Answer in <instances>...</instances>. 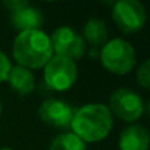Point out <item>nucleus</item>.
Wrapping results in <instances>:
<instances>
[{
	"mask_svg": "<svg viewBox=\"0 0 150 150\" xmlns=\"http://www.w3.org/2000/svg\"><path fill=\"white\" fill-rule=\"evenodd\" d=\"M83 38L86 44H91L94 47H102L109 40V30L106 27V22L100 18H90L84 24L83 28Z\"/></svg>",
	"mask_w": 150,
	"mask_h": 150,
	"instance_id": "nucleus-12",
	"label": "nucleus"
},
{
	"mask_svg": "<svg viewBox=\"0 0 150 150\" xmlns=\"http://www.w3.org/2000/svg\"><path fill=\"white\" fill-rule=\"evenodd\" d=\"M150 134L149 129L141 124L127 125L118 137L119 150H149Z\"/></svg>",
	"mask_w": 150,
	"mask_h": 150,
	"instance_id": "nucleus-10",
	"label": "nucleus"
},
{
	"mask_svg": "<svg viewBox=\"0 0 150 150\" xmlns=\"http://www.w3.org/2000/svg\"><path fill=\"white\" fill-rule=\"evenodd\" d=\"M43 78L49 88L53 91H68L78 80V66L77 62L54 56L43 68Z\"/></svg>",
	"mask_w": 150,
	"mask_h": 150,
	"instance_id": "nucleus-5",
	"label": "nucleus"
},
{
	"mask_svg": "<svg viewBox=\"0 0 150 150\" xmlns=\"http://www.w3.org/2000/svg\"><path fill=\"white\" fill-rule=\"evenodd\" d=\"M102 66L113 75H128L137 68V52L134 46L121 37L109 38L100 49Z\"/></svg>",
	"mask_w": 150,
	"mask_h": 150,
	"instance_id": "nucleus-3",
	"label": "nucleus"
},
{
	"mask_svg": "<svg viewBox=\"0 0 150 150\" xmlns=\"http://www.w3.org/2000/svg\"><path fill=\"white\" fill-rule=\"evenodd\" d=\"M112 21L124 34L140 33L147 22V13L138 0H118L112 8Z\"/></svg>",
	"mask_w": 150,
	"mask_h": 150,
	"instance_id": "nucleus-6",
	"label": "nucleus"
},
{
	"mask_svg": "<svg viewBox=\"0 0 150 150\" xmlns=\"http://www.w3.org/2000/svg\"><path fill=\"white\" fill-rule=\"evenodd\" d=\"M108 108L113 118H118L127 124H137V121L146 112V103L143 97L137 91L125 87L112 91Z\"/></svg>",
	"mask_w": 150,
	"mask_h": 150,
	"instance_id": "nucleus-4",
	"label": "nucleus"
},
{
	"mask_svg": "<svg viewBox=\"0 0 150 150\" xmlns=\"http://www.w3.org/2000/svg\"><path fill=\"white\" fill-rule=\"evenodd\" d=\"M74 110L75 109L68 102L56 97H47L38 106V118L49 127L68 128L71 125Z\"/></svg>",
	"mask_w": 150,
	"mask_h": 150,
	"instance_id": "nucleus-8",
	"label": "nucleus"
},
{
	"mask_svg": "<svg viewBox=\"0 0 150 150\" xmlns=\"http://www.w3.org/2000/svg\"><path fill=\"white\" fill-rule=\"evenodd\" d=\"M11 69H12V62H11V59L8 57V54H6L3 50H0V84L6 83Z\"/></svg>",
	"mask_w": 150,
	"mask_h": 150,
	"instance_id": "nucleus-15",
	"label": "nucleus"
},
{
	"mask_svg": "<svg viewBox=\"0 0 150 150\" xmlns=\"http://www.w3.org/2000/svg\"><path fill=\"white\" fill-rule=\"evenodd\" d=\"M113 122L115 118L112 116L108 105L93 102L74 110L69 128L71 132L86 144H94L109 137L113 129Z\"/></svg>",
	"mask_w": 150,
	"mask_h": 150,
	"instance_id": "nucleus-1",
	"label": "nucleus"
},
{
	"mask_svg": "<svg viewBox=\"0 0 150 150\" xmlns=\"http://www.w3.org/2000/svg\"><path fill=\"white\" fill-rule=\"evenodd\" d=\"M49 37L54 56L77 62L87 52V44L83 35L71 27L66 25L57 27L56 30H53V33Z\"/></svg>",
	"mask_w": 150,
	"mask_h": 150,
	"instance_id": "nucleus-7",
	"label": "nucleus"
},
{
	"mask_svg": "<svg viewBox=\"0 0 150 150\" xmlns=\"http://www.w3.org/2000/svg\"><path fill=\"white\" fill-rule=\"evenodd\" d=\"M9 21L11 25L18 33H24V31L41 30L44 24V15L38 8L33 6L25 0L19 8L9 12Z\"/></svg>",
	"mask_w": 150,
	"mask_h": 150,
	"instance_id": "nucleus-9",
	"label": "nucleus"
},
{
	"mask_svg": "<svg viewBox=\"0 0 150 150\" xmlns=\"http://www.w3.org/2000/svg\"><path fill=\"white\" fill-rule=\"evenodd\" d=\"M12 57L16 65L30 71L43 69L53 57L49 34L43 30L18 33L12 43Z\"/></svg>",
	"mask_w": 150,
	"mask_h": 150,
	"instance_id": "nucleus-2",
	"label": "nucleus"
},
{
	"mask_svg": "<svg viewBox=\"0 0 150 150\" xmlns=\"http://www.w3.org/2000/svg\"><path fill=\"white\" fill-rule=\"evenodd\" d=\"M49 150H87V144L71 131L60 132L50 141Z\"/></svg>",
	"mask_w": 150,
	"mask_h": 150,
	"instance_id": "nucleus-13",
	"label": "nucleus"
},
{
	"mask_svg": "<svg viewBox=\"0 0 150 150\" xmlns=\"http://www.w3.org/2000/svg\"><path fill=\"white\" fill-rule=\"evenodd\" d=\"M135 80L140 87L144 90L150 88V60L144 59L137 68H135Z\"/></svg>",
	"mask_w": 150,
	"mask_h": 150,
	"instance_id": "nucleus-14",
	"label": "nucleus"
},
{
	"mask_svg": "<svg viewBox=\"0 0 150 150\" xmlns=\"http://www.w3.org/2000/svg\"><path fill=\"white\" fill-rule=\"evenodd\" d=\"M0 150H13V149H11V147H0Z\"/></svg>",
	"mask_w": 150,
	"mask_h": 150,
	"instance_id": "nucleus-17",
	"label": "nucleus"
},
{
	"mask_svg": "<svg viewBox=\"0 0 150 150\" xmlns=\"http://www.w3.org/2000/svg\"><path fill=\"white\" fill-rule=\"evenodd\" d=\"M2 112H3V105H2V102H0V116H2Z\"/></svg>",
	"mask_w": 150,
	"mask_h": 150,
	"instance_id": "nucleus-16",
	"label": "nucleus"
},
{
	"mask_svg": "<svg viewBox=\"0 0 150 150\" xmlns=\"http://www.w3.org/2000/svg\"><path fill=\"white\" fill-rule=\"evenodd\" d=\"M6 83L19 96H28L34 91L35 88V75L33 71L19 66V65H12V69L8 75Z\"/></svg>",
	"mask_w": 150,
	"mask_h": 150,
	"instance_id": "nucleus-11",
	"label": "nucleus"
}]
</instances>
